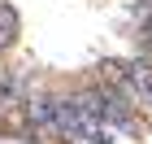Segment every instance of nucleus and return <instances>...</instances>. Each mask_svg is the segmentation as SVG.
<instances>
[{"instance_id":"obj_4","label":"nucleus","mask_w":152,"mask_h":144,"mask_svg":"<svg viewBox=\"0 0 152 144\" xmlns=\"http://www.w3.org/2000/svg\"><path fill=\"white\" fill-rule=\"evenodd\" d=\"M0 74H4V70H0Z\"/></svg>"},{"instance_id":"obj_1","label":"nucleus","mask_w":152,"mask_h":144,"mask_svg":"<svg viewBox=\"0 0 152 144\" xmlns=\"http://www.w3.org/2000/svg\"><path fill=\"white\" fill-rule=\"evenodd\" d=\"M18 105H26V87H22V74L4 70V74H0V118H4L9 109H18Z\"/></svg>"},{"instance_id":"obj_2","label":"nucleus","mask_w":152,"mask_h":144,"mask_svg":"<svg viewBox=\"0 0 152 144\" xmlns=\"http://www.w3.org/2000/svg\"><path fill=\"white\" fill-rule=\"evenodd\" d=\"M130 87H135V100L139 105H152V61L148 57L130 61Z\"/></svg>"},{"instance_id":"obj_3","label":"nucleus","mask_w":152,"mask_h":144,"mask_svg":"<svg viewBox=\"0 0 152 144\" xmlns=\"http://www.w3.org/2000/svg\"><path fill=\"white\" fill-rule=\"evenodd\" d=\"M18 31H22V22H18V9H13L9 0H0V57H4V52L18 44Z\"/></svg>"}]
</instances>
